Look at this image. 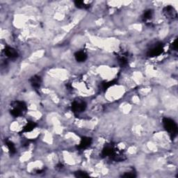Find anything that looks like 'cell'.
I'll return each mask as SVG.
<instances>
[{
    "instance_id": "1",
    "label": "cell",
    "mask_w": 178,
    "mask_h": 178,
    "mask_svg": "<svg viewBox=\"0 0 178 178\" xmlns=\"http://www.w3.org/2000/svg\"><path fill=\"white\" fill-rule=\"evenodd\" d=\"M163 126L167 132H169L170 138L173 140L177 136V125L175 121L170 118L165 117L162 119Z\"/></svg>"
},
{
    "instance_id": "2",
    "label": "cell",
    "mask_w": 178,
    "mask_h": 178,
    "mask_svg": "<svg viewBox=\"0 0 178 178\" xmlns=\"http://www.w3.org/2000/svg\"><path fill=\"white\" fill-rule=\"evenodd\" d=\"M72 112L75 114H79L85 111L86 109V104L83 101H74L71 106Z\"/></svg>"
},
{
    "instance_id": "3",
    "label": "cell",
    "mask_w": 178,
    "mask_h": 178,
    "mask_svg": "<svg viewBox=\"0 0 178 178\" xmlns=\"http://www.w3.org/2000/svg\"><path fill=\"white\" fill-rule=\"evenodd\" d=\"M163 52H164V46H163L162 43H159L150 50L147 52V55L149 57H155L161 55Z\"/></svg>"
},
{
    "instance_id": "4",
    "label": "cell",
    "mask_w": 178,
    "mask_h": 178,
    "mask_svg": "<svg viewBox=\"0 0 178 178\" xmlns=\"http://www.w3.org/2000/svg\"><path fill=\"white\" fill-rule=\"evenodd\" d=\"M163 13L168 19L175 20L177 17V11L172 6H167L164 7V9H163Z\"/></svg>"
},
{
    "instance_id": "5",
    "label": "cell",
    "mask_w": 178,
    "mask_h": 178,
    "mask_svg": "<svg viewBox=\"0 0 178 178\" xmlns=\"http://www.w3.org/2000/svg\"><path fill=\"white\" fill-rule=\"evenodd\" d=\"M91 143H92V139L90 138V137L83 136L81 138L80 143L77 146V148L80 150H86L91 146Z\"/></svg>"
},
{
    "instance_id": "6",
    "label": "cell",
    "mask_w": 178,
    "mask_h": 178,
    "mask_svg": "<svg viewBox=\"0 0 178 178\" xmlns=\"http://www.w3.org/2000/svg\"><path fill=\"white\" fill-rule=\"evenodd\" d=\"M116 148H115L113 145H108V146L104 147L102 151V156L103 157H111L112 155L115 153L116 151Z\"/></svg>"
},
{
    "instance_id": "7",
    "label": "cell",
    "mask_w": 178,
    "mask_h": 178,
    "mask_svg": "<svg viewBox=\"0 0 178 178\" xmlns=\"http://www.w3.org/2000/svg\"><path fill=\"white\" fill-rule=\"evenodd\" d=\"M4 54L7 57L9 58H11V59H15L18 57V52H17V50L14 48L6 46L4 49Z\"/></svg>"
},
{
    "instance_id": "8",
    "label": "cell",
    "mask_w": 178,
    "mask_h": 178,
    "mask_svg": "<svg viewBox=\"0 0 178 178\" xmlns=\"http://www.w3.org/2000/svg\"><path fill=\"white\" fill-rule=\"evenodd\" d=\"M29 81H30V83H31L33 88L38 89L40 87V85H41V83H42V80L40 76L34 75L30 78Z\"/></svg>"
},
{
    "instance_id": "9",
    "label": "cell",
    "mask_w": 178,
    "mask_h": 178,
    "mask_svg": "<svg viewBox=\"0 0 178 178\" xmlns=\"http://www.w3.org/2000/svg\"><path fill=\"white\" fill-rule=\"evenodd\" d=\"M11 105L12 106V108H17L20 109V110L23 111L24 113H26V111H27V105L22 101H18V100L13 101L11 104Z\"/></svg>"
},
{
    "instance_id": "10",
    "label": "cell",
    "mask_w": 178,
    "mask_h": 178,
    "mask_svg": "<svg viewBox=\"0 0 178 178\" xmlns=\"http://www.w3.org/2000/svg\"><path fill=\"white\" fill-rule=\"evenodd\" d=\"M117 58H118V63L122 67H124L128 64V54L127 53H123L121 54L117 55Z\"/></svg>"
},
{
    "instance_id": "11",
    "label": "cell",
    "mask_w": 178,
    "mask_h": 178,
    "mask_svg": "<svg viewBox=\"0 0 178 178\" xmlns=\"http://www.w3.org/2000/svg\"><path fill=\"white\" fill-rule=\"evenodd\" d=\"M75 58L77 62H84L87 59V54L84 51H78L75 54Z\"/></svg>"
},
{
    "instance_id": "12",
    "label": "cell",
    "mask_w": 178,
    "mask_h": 178,
    "mask_svg": "<svg viewBox=\"0 0 178 178\" xmlns=\"http://www.w3.org/2000/svg\"><path fill=\"white\" fill-rule=\"evenodd\" d=\"M37 124L33 121H29L28 123L25 124L23 128V129L22 130V132L23 133H27V132H30L34 130V129L36 128Z\"/></svg>"
},
{
    "instance_id": "13",
    "label": "cell",
    "mask_w": 178,
    "mask_h": 178,
    "mask_svg": "<svg viewBox=\"0 0 178 178\" xmlns=\"http://www.w3.org/2000/svg\"><path fill=\"white\" fill-rule=\"evenodd\" d=\"M5 144H6V147H8L10 153L12 154L16 153V146H15L14 143H13L12 141H9V140H6V141H5Z\"/></svg>"
},
{
    "instance_id": "14",
    "label": "cell",
    "mask_w": 178,
    "mask_h": 178,
    "mask_svg": "<svg viewBox=\"0 0 178 178\" xmlns=\"http://www.w3.org/2000/svg\"><path fill=\"white\" fill-rule=\"evenodd\" d=\"M152 16H153V11H152V10L149 9L144 12L143 17H142V19H143V22H146L147 20H151L152 18Z\"/></svg>"
},
{
    "instance_id": "15",
    "label": "cell",
    "mask_w": 178,
    "mask_h": 178,
    "mask_svg": "<svg viewBox=\"0 0 178 178\" xmlns=\"http://www.w3.org/2000/svg\"><path fill=\"white\" fill-rule=\"evenodd\" d=\"M75 5L77 8L81 9H88L91 7L90 4H86L83 1H80V0H77V1H75Z\"/></svg>"
},
{
    "instance_id": "16",
    "label": "cell",
    "mask_w": 178,
    "mask_h": 178,
    "mask_svg": "<svg viewBox=\"0 0 178 178\" xmlns=\"http://www.w3.org/2000/svg\"><path fill=\"white\" fill-rule=\"evenodd\" d=\"M10 113H11V115L15 117V118H17V117H20L23 116L25 113L23 111L20 110V109L17 108H13L11 111H10Z\"/></svg>"
},
{
    "instance_id": "17",
    "label": "cell",
    "mask_w": 178,
    "mask_h": 178,
    "mask_svg": "<svg viewBox=\"0 0 178 178\" xmlns=\"http://www.w3.org/2000/svg\"><path fill=\"white\" fill-rule=\"evenodd\" d=\"M117 83V81L116 80L107 81V82H103L102 83V90L103 91H106L108 88H109L111 86H113Z\"/></svg>"
},
{
    "instance_id": "18",
    "label": "cell",
    "mask_w": 178,
    "mask_h": 178,
    "mask_svg": "<svg viewBox=\"0 0 178 178\" xmlns=\"http://www.w3.org/2000/svg\"><path fill=\"white\" fill-rule=\"evenodd\" d=\"M75 176L76 177H88L89 175L85 171H82V170H78V171L75 172Z\"/></svg>"
},
{
    "instance_id": "19",
    "label": "cell",
    "mask_w": 178,
    "mask_h": 178,
    "mask_svg": "<svg viewBox=\"0 0 178 178\" xmlns=\"http://www.w3.org/2000/svg\"><path fill=\"white\" fill-rule=\"evenodd\" d=\"M122 177H136V175L134 172H125V173L122 175Z\"/></svg>"
},
{
    "instance_id": "20",
    "label": "cell",
    "mask_w": 178,
    "mask_h": 178,
    "mask_svg": "<svg viewBox=\"0 0 178 178\" xmlns=\"http://www.w3.org/2000/svg\"><path fill=\"white\" fill-rule=\"evenodd\" d=\"M177 39H175L173 42H172V43L171 44V45H170V48L172 50H174V51H177Z\"/></svg>"
},
{
    "instance_id": "21",
    "label": "cell",
    "mask_w": 178,
    "mask_h": 178,
    "mask_svg": "<svg viewBox=\"0 0 178 178\" xmlns=\"http://www.w3.org/2000/svg\"><path fill=\"white\" fill-rule=\"evenodd\" d=\"M63 164H61V163H58V164L57 165V169H58V170H61V169H63Z\"/></svg>"
},
{
    "instance_id": "22",
    "label": "cell",
    "mask_w": 178,
    "mask_h": 178,
    "mask_svg": "<svg viewBox=\"0 0 178 178\" xmlns=\"http://www.w3.org/2000/svg\"><path fill=\"white\" fill-rule=\"evenodd\" d=\"M66 87H67L68 90H72V86H71L70 84H69V83H68V84L66 85Z\"/></svg>"
}]
</instances>
